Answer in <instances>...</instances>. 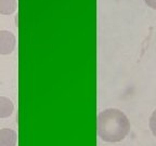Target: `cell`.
Returning <instances> with one entry per match:
<instances>
[{
	"label": "cell",
	"mask_w": 156,
	"mask_h": 146,
	"mask_svg": "<svg viewBox=\"0 0 156 146\" xmlns=\"http://www.w3.org/2000/svg\"><path fill=\"white\" fill-rule=\"evenodd\" d=\"M130 131L127 116L116 108H108L98 116V134L105 142H119Z\"/></svg>",
	"instance_id": "6da1fadb"
},
{
	"label": "cell",
	"mask_w": 156,
	"mask_h": 146,
	"mask_svg": "<svg viewBox=\"0 0 156 146\" xmlns=\"http://www.w3.org/2000/svg\"><path fill=\"white\" fill-rule=\"evenodd\" d=\"M16 44V38L9 30H0V54L7 55L13 52Z\"/></svg>",
	"instance_id": "7a4b0ae2"
},
{
	"label": "cell",
	"mask_w": 156,
	"mask_h": 146,
	"mask_svg": "<svg viewBox=\"0 0 156 146\" xmlns=\"http://www.w3.org/2000/svg\"><path fill=\"white\" fill-rule=\"evenodd\" d=\"M17 141V134L12 129L0 130V146H15Z\"/></svg>",
	"instance_id": "3957f363"
},
{
	"label": "cell",
	"mask_w": 156,
	"mask_h": 146,
	"mask_svg": "<svg viewBox=\"0 0 156 146\" xmlns=\"http://www.w3.org/2000/svg\"><path fill=\"white\" fill-rule=\"evenodd\" d=\"M14 110L12 101L5 96H0V118H7L12 115Z\"/></svg>",
	"instance_id": "277c9868"
},
{
	"label": "cell",
	"mask_w": 156,
	"mask_h": 146,
	"mask_svg": "<svg viewBox=\"0 0 156 146\" xmlns=\"http://www.w3.org/2000/svg\"><path fill=\"white\" fill-rule=\"evenodd\" d=\"M16 10V0H0V14L11 15Z\"/></svg>",
	"instance_id": "5b68a950"
},
{
	"label": "cell",
	"mask_w": 156,
	"mask_h": 146,
	"mask_svg": "<svg viewBox=\"0 0 156 146\" xmlns=\"http://www.w3.org/2000/svg\"><path fill=\"white\" fill-rule=\"evenodd\" d=\"M150 129H151L152 133L156 137V109L154 110L151 118H150Z\"/></svg>",
	"instance_id": "8992f818"
},
{
	"label": "cell",
	"mask_w": 156,
	"mask_h": 146,
	"mask_svg": "<svg viewBox=\"0 0 156 146\" xmlns=\"http://www.w3.org/2000/svg\"><path fill=\"white\" fill-rule=\"evenodd\" d=\"M144 1H145V3L149 5L150 8L156 10V0H144Z\"/></svg>",
	"instance_id": "52a82bcc"
}]
</instances>
